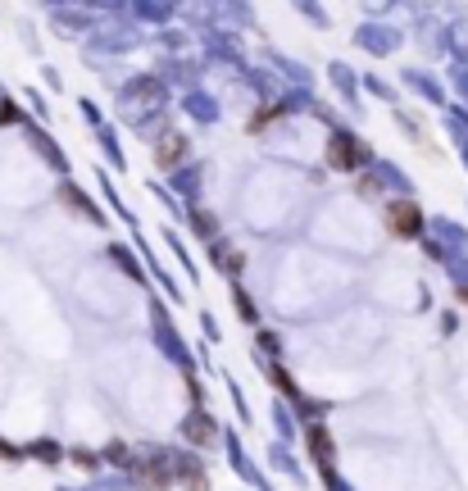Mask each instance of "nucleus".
<instances>
[{"label":"nucleus","mask_w":468,"mask_h":491,"mask_svg":"<svg viewBox=\"0 0 468 491\" xmlns=\"http://www.w3.org/2000/svg\"><path fill=\"white\" fill-rule=\"evenodd\" d=\"M391 228H395L400 237H414V228H418V210H414V205H391Z\"/></svg>","instance_id":"1"},{"label":"nucleus","mask_w":468,"mask_h":491,"mask_svg":"<svg viewBox=\"0 0 468 491\" xmlns=\"http://www.w3.org/2000/svg\"><path fill=\"white\" fill-rule=\"evenodd\" d=\"M182 432H187V441H200V446L214 441V423H210L205 414H191V418L182 423Z\"/></svg>","instance_id":"2"},{"label":"nucleus","mask_w":468,"mask_h":491,"mask_svg":"<svg viewBox=\"0 0 468 491\" xmlns=\"http://www.w3.org/2000/svg\"><path fill=\"white\" fill-rule=\"evenodd\" d=\"M309 446H314V455H318L323 464H332V446H327V432H323V427H309Z\"/></svg>","instance_id":"3"}]
</instances>
